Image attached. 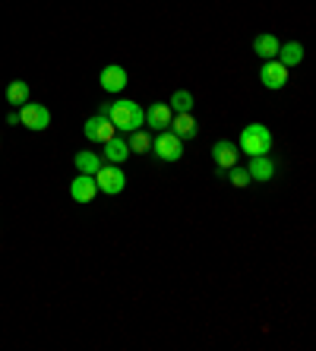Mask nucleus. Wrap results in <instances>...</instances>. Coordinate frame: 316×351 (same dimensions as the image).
Instances as JSON below:
<instances>
[{"label":"nucleus","mask_w":316,"mask_h":351,"mask_svg":"<svg viewBox=\"0 0 316 351\" xmlns=\"http://www.w3.org/2000/svg\"><path fill=\"white\" fill-rule=\"evenodd\" d=\"M143 117H146V111L136 105V101H114L111 105V111H108V121L117 127L121 133H133V130H139L143 127Z\"/></svg>","instance_id":"f257e3e1"},{"label":"nucleus","mask_w":316,"mask_h":351,"mask_svg":"<svg viewBox=\"0 0 316 351\" xmlns=\"http://www.w3.org/2000/svg\"><path fill=\"white\" fill-rule=\"evenodd\" d=\"M241 152H247V156H266L269 149H272V130H269L266 123H247L241 133Z\"/></svg>","instance_id":"f03ea898"},{"label":"nucleus","mask_w":316,"mask_h":351,"mask_svg":"<svg viewBox=\"0 0 316 351\" xmlns=\"http://www.w3.org/2000/svg\"><path fill=\"white\" fill-rule=\"evenodd\" d=\"M95 187L101 190L105 196H117V193H123V187H127V178H123V171H121V165H101L95 171Z\"/></svg>","instance_id":"7ed1b4c3"},{"label":"nucleus","mask_w":316,"mask_h":351,"mask_svg":"<svg viewBox=\"0 0 316 351\" xmlns=\"http://www.w3.org/2000/svg\"><path fill=\"white\" fill-rule=\"evenodd\" d=\"M108 111H111V105H105L95 117H89V121H86L82 133H86V139H89V143H108L111 136H117V127L108 121Z\"/></svg>","instance_id":"20e7f679"},{"label":"nucleus","mask_w":316,"mask_h":351,"mask_svg":"<svg viewBox=\"0 0 316 351\" xmlns=\"http://www.w3.org/2000/svg\"><path fill=\"white\" fill-rule=\"evenodd\" d=\"M19 123L32 133L48 130L51 127V111L45 105H38V101H25V105L19 108Z\"/></svg>","instance_id":"39448f33"},{"label":"nucleus","mask_w":316,"mask_h":351,"mask_svg":"<svg viewBox=\"0 0 316 351\" xmlns=\"http://www.w3.org/2000/svg\"><path fill=\"white\" fill-rule=\"evenodd\" d=\"M152 149L162 162H180V158H184V139L174 136L171 130L158 133V139H152Z\"/></svg>","instance_id":"423d86ee"},{"label":"nucleus","mask_w":316,"mask_h":351,"mask_svg":"<svg viewBox=\"0 0 316 351\" xmlns=\"http://www.w3.org/2000/svg\"><path fill=\"white\" fill-rule=\"evenodd\" d=\"M260 80H263V86H266V89H272V92L284 89V86H288V66H282L276 58L266 60V64H263V70H260Z\"/></svg>","instance_id":"0eeeda50"},{"label":"nucleus","mask_w":316,"mask_h":351,"mask_svg":"<svg viewBox=\"0 0 316 351\" xmlns=\"http://www.w3.org/2000/svg\"><path fill=\"white\" fill-rule=\"evenodd\" d=\"M98 86L105 92H111V95H117V92H123V86H127V70H123L121 64H108L105 70H101V76H98Z\"/></svg>","instance_id":"6e6552de"},{"label":"nucleus","mask_w":316,"mask_h":351,"mask_svg":"<svg viewBox=\"0 0 316 351\" xmlns=\"http://www.w3.org/2000/svg\"><path fill=\"white\" fill-rule=\"evenodd\" d=\"M95 193H98L95 174H80V178H73V184H70V196H73L76 203H92Z\"/></svg>","instance_id":"1a4fd4ad"},{"label":"nucleus","mask_w":316,"mask_h":351,"mask_svg":"<svg viewBox=\"0 0 316 351\" xmlns=\"http://www.w3.org/2000/svg\"><path fill=\"white\" fill-rule=\"evenodd\" d=\"M212 158H215V168H219V171H228V168L237 165V146L228 143V139H221V143L212 146Z\"/></svg>","instance_id":"9d476101"},{"label":"nucleus","mask_w":316,"mask_h":351,"mask_svg":"<svg viewBox=\"0 0 316 351\" xmlns=\"http://www.w3.org/2000/svg\"><path fill=\"white\" fill-rule=\"evenodd\" d=\"M171 117H174V111H171L168 105H162V101H155V105H149L146 117H143V123H149L152 130H168Z\"/></svg>","instance_id":"9b49d317"},{"label":"nucleus","mask_w":316,"mask_h":351,"mask_svg":"<svg viewBox=\"0 0 316 351\" xmlns=\"http://www.w3.org/2000/svg\"><path fill=\"white\" fill-rule=\"evenodd\" d=\"M247 174H250V180H272V174H276V162L266 156H253L250 165H247Z\"/></svg>","instance_id":"f8f14e48"},{"label":"nucleus","mask_w":316,"mask_h":351,"mask_svg":"<svg viewBox=\"0 0 316 351\" xmlns=\"http://www.w3.org/2000/svg\"><path fill=\"white\" fill-rule=\"evenodd\" d=\"M168 127H171V133L180 136V139H193L196 136V117L190 114V111H186V114H174Z\"/></svg>","instance_id":"ddd939ff"},{"label":"nucleus","mask_w":316,"mask_h":351,"mask_svg":"<svg viewBox=\"0 0 316 351\" xmlns=\"http://www.w3.org/2000/svg\"><path fill=\"white\" fill-rule=\"evenodd\" d=\"M276 60H278L282 66H288V70H291V66H297L300 60H304V45H300V41L282 45V48H278V54H276Z\"/></svg>","instance_id":"4468645a"},{"label":"nucleus","mask_w":316,"mask_h":351,"mask_svg":"<svg viewBox=\"0 0 316 351\" xmlns=\"http://www.w3.org/2000/svg\"><path fill=\"white\" fill-rule=\"evenodd\" d=\"M105 158L111 165H123L127 162V158H130V146H127V143H123V139H117V136H111L105 143Z\"/></svg>","instance_id":"2eb2a0df"},{"label":"nucleus","mask_w":316,"mask_h":351,"mask_svg":"<svg viewBox=\"0 0 316 351\" xmlns=\"http://www.w3.org/2000/svg\"><path fill=\"white\" fill-rule=\"evenodd\" d=\"M278 48H282V45H278V38H276V35H269V32L253 38V51H256L263 60H272L278 54Z\"/></svg>","instance_id":"dca6fc26"},{"label":"nucleus","mask_w":316,"mask_h":351,"mask_svg":"<svg viewBox=\"0 0 316 351\" xmlns=\"http://www.w3.org/2000/svg\"><path fill=\"white\" fill-rule=\"evenodd\" d=\"M73 165H76V171H80V174H95L105 162H101V158H98L95 152H76Z\"/></svg>","instance_id":"f3484780"},{"label":"nucleus","mask_w":316,"mask_h":351,"mask_svg":"<svg viewBox=\"0 0 316 351\" xmlns=\"http://www.w3.org/2000/svg\"><path fill=\"white\" fill-rule=\"evenodd\" d=\"M7 101L10 105H25L29 101V82H23V80H16V82H10L7 86Z\"/></svg>","instance_id":"a211bd4d"},{"label":"nucleus","mask_w":316,"mask_h":351,"mask_svg":"<svg viewBox=\"0 0 316 351\" xmlns=\"http://www.w3.org/2000/svg\"><path fill=\"white\" fill-rule=\"evenodd\" d=\"M168 108L174 111V114H186V111L193 108V95H190L186 89H178L174 95H171V105Z\"/></svg>","instance_id":"6ab92c4d"},{"label":"nucleus","mask_w":316,"mask_h":351,"mask_svg":"<svg viewBox=\"0 0 316 351\" xmlns=\"http://www.w3.org/2000/svg\"><path fill=\"white\" fill-rule=\"evenodd\" d=\"M130 152H149L152 149V136L149 133H143V130H133V136H130Z\"/></svg>","instance_id":"aec40b11"},{"label":"nucleus","mask_w":316,"mask_h":351,"mask_svg":"<svg viewBox=\"0 0 316 351\" xmlns=\"http://www.w3.org/2000/svg\"><path fill=\"white\" fill-rule=\"evenodd\" d=\"M228 171H231V184L234 187H247L250 184V174L243 171V168H228Z\"/></svg>","instance_id":"412c9836"},{"label":"nucleus","mask_w":316,"mask_h":351,"mask_svg":"<svg viewBox=\"0 0 316 351\" xmlns=\"http://www.w3.org/2000/svg\"><path fill=\"white\" fill-rule=\"evenodd\" d=\"M0 143H3V136H0Z\"/></svg>","instance_id":"4be33fe9"}]
</instances>
